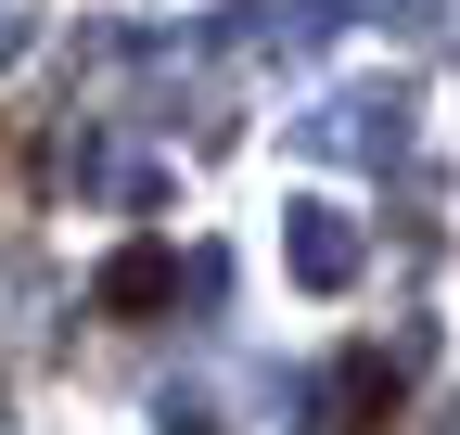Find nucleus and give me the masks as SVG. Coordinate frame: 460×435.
<instances>
[{"mask_svg":"<svg viewBox=\"0 0 460 435\" xmlns=\"http://www.w3.org/2000/svg\"><path fill=\"white\" fill-rule=\"evenodd\" d=\"M90 295H102V320H154L166 295H180V256H166V244H115Z\"/></svg>","mask_w":460,"mask_h":435,"instance_id":"obj_2","label":"nucleus"},{"mask_svg":"<svg viewBox=\"0 0 460 435\" xmlns=\"http://www.w3.org/2000/svg\"><path fill=\"white\" fill-rule=\"evenodd\" d=\"M396 410H410V371H396L384 346H345V371H332V435H396Z\"/></svg>","mask_w":460,"mask_h":435,"instance_id":"obj_1","label":"nucleus"}]
</instances>
